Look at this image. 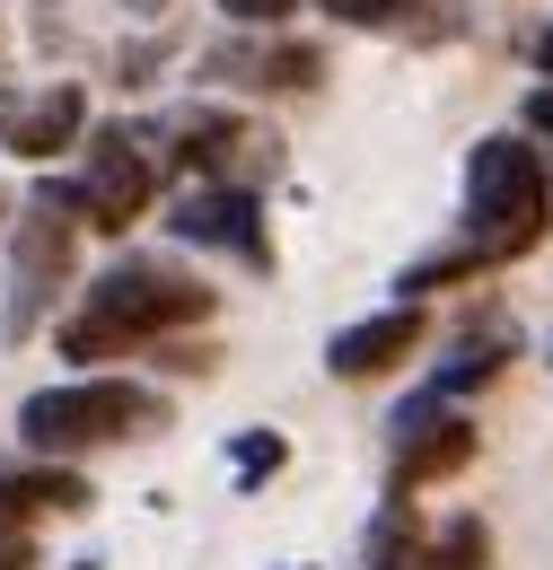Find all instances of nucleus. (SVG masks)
Masks as SVG:
<instances>
[{
  "label": "nucleus",
  "instance_id": "19",
  "mask_svg": "<svg viewBox=\"0 0 553 570\" xmlns=\"http://www.w3.org/2000/svg\"><path fill=\"white\" fill-rule=\"evenodd\" d=\"M527 141H545V176H553V88L527 97Z\"/></svg>",
  "mask_w": 553,
  "mask_h": 570
},
{
  "label": "nucleus",
  "instance_id": "11",
  "mask_svg": "<svg viewBox=\"0 0 553 570\" xmlns=\"http://www.w3.org/2000/svg\"><path fill=\"white\" fill-rule=\"evenodd\" d=\"M501 360H510V343H466V352L448 360V368H439L430 386H439V395L457 404V395H475V386H492V377H501Z\"/></svg>",
  "mask_w": 553,
  "mask_h": 570
},
{
  "label": "nucleus",
  "instance_id": "18",
  "mask_svg": "<svg viewBox=\"0 0 553 570\" xmlns=\"http://www.w3.org/2000/svg\"><path fill=\"white\" fill-rule=\"evenodd\" d=\"M334 18H351V27H396L405 0H334Z\"/></svg>",
  "mask_w": 553,
  "mask_h": 570
},
{
  "label": "nucleus",
  "instance_id": "4",
  "mask_svg": "<svg viewBox=\"0 0 553 570\" xmlns=\"http://www.w3.org/2000/svg\"><path fill=\"white\" fill-rule=\"evenodd\" d=\"M70 264H79L70 219L54 212V203H27V212H18V237H9V316H0L9 343H27V334L45 325V307L70 289Z\"/></svg>",
  "mask_w": 553,
  "mask_h": 570
},
{
  "label": "nucleus",
  "instance_id": "1",
  "mask_svg": "<svg viewBox=\"0 0 553 570\" xmlns=\"http://www.w3.org/2000/svg\"><path fill=\"white\" fill-rule=\"evenodd\" d=\"M211 316V289L194 273H176V264H158V255H133V264H115V273H97V282L79 289V307H70L62 325V360H115V352H140V343H158V334H176V325H203Z\"/></svg>",
  "mask_w": 553,
  "mask_h": 570
},
{
  "label": "nucleus",
  "instance_id": "8",
  "mask_svg": "<svg viewBox=\"0 0 553 570\" xmlns=\"http://www.w3.org/2000/svg\"><path fill=\"white\" fill-rule=\"evenodd\" d=\"M79 132H88V88H70V79L27 106H0V141L18 158H62V149H79Z\"/></svg>",
  "mask_w": 553,
  "mask_h": 570
},
{
  "label": "nucleus",
  "instance_id": "5",
  "mask_svg": "<svg viewBox=\"0 0 553 570\" xmlns=\"http://www.w3.org/2000/svg\"><path fill=\"white\" fill-rule=\"evenodd\" d=\"M79 194H88V228L124 237L149 203H158V149L124 132V124H97L88 149H79Z\"/></svg>",
  "mask_w": 553,
  "mask_h": 570
},
{
  "label": "nucleus",
  "instance_id": "17",
  "mask_svg": "<svg viewBox=\"0 0 553 570\" xmlns=\"http://www.w3.org/2000/svg\"><path fill=\"white\" fill-rule=\"evenodd\" d=\"M220 9H229L237 27H281V18H299L308 0H220Z\"/></svg>",
  "mask_w": 553,
  "mask_h": 570
},
{
  "label": "nucleus",
  "instance_id": "14",
  "mask_svg": "<svg viewBox=\"0 0 553 570\" xmlns=\"http://www.w3.org/2000/svg\"><path fill=\"white\" fill-rule=\"evenodd\" d=\"M421 570H484V527H475V518H457L439 544H421Z\"/></svg>",
  "mask_w": 553,
  "mask_h": 570
},
{
  "label": "nucleus",
  "instance_id": "16",
  "mask_svg": "<svg viewBox=\"0 0 553 570\" xmlns=\"http://www.w3.org/2000/svg\"><path fill=\"white\" fill-rule=\"evenodd\" d=\"M27 562H36V544H27V509L0 500V570H27Z\"/></svg>",
  "mask_w": 553,
  "mask_h": 570
},
{
  "label": "nucleus",
  "instance_id": "12",
  "mask_svg": "<svg viewBox=\"0 0 553 570\" xmlns=\"http://www.w3.org/2000/svg\"><path fill=\"white\" fill-rule=\"evenodd\" d=\"M229 474L255 492V483H273L281 474V430H229Z\"/></svg>",
  "mask_w": 553,
  "mask_h": 570
},
{
  "label": "nucleus",
  "instance_id": "15",
  "mask_svg": "<svg viewBox=\"0 0 553 570\" xmlns=\"http://www.w3.org/2000/svg\"><path fill=\"white\" fill-rule=\"evenodd\" d=\"M369 570H421V544H414V527H405V509H387V527H378V553H369Z\"/></svg>",
  "mask_w": 553,
  "mask_h": 570
},
{
  "label": "nucleus",
  "instance_id": "10",
  "mask_svg": "<svg viewBox=\"0 0 553 570\" xmlns=\"http://www.w3.org/2000/svg\"><path fill=\"white\" fill-rule=\"evenodd\" d=\"M246 141L237 132V115H220V106H194V115H176L167 124V149L158 158H185V167H211L220 185H229V149Z\"/></svg>",
  "mask_w": 553,
  "mask_h": 570
},
{
  "label": "nucleus",
  "instance_id": "20",
  "mask_svg": "<svg viewBox=\"0 0 553 570\" xmlns=\"http://www.w3.org/2000/svg\"><path fill=\"white\" fill-rule=\"evenodd\" d=\"M536 62H545V79H553V27H545V36H536Z\"/></svg>",
  "mask_w": 553,
  "mask_h": 570
},
{
  "label": "nucleus",
  "instance_id": "6",
  "mask_svg": "<svg viewBox=\"0 0 553 570\" xmlns=\"http://www.w3.org/2000/svg\"><path fill=\"white\" fill-rule=\"evenodd\" d=\"M167 228L185 237V246H220V255H237L246 273H264L273 264V237H264V212H255V194L246 185H203V194H185Z\"/></svg>",
  "mask_w": 553,
  "mask_h": 570
},
{
  "label": "nucleus",
  "instance_id": "7",
  "mask_svg": "<svg viewBox=\"0 0 553 570\" xmlns=\"http://www.w3.org/2000/svg\"><path fill=\"white\" fill-rule=\"evenodd\" d=\"M414 352H421V307H414V298H396V307L343 325V334L326 343V368H334V377H387L396 360H414Z\"/></svg>",
  "mask_w": 553,
  "mask_h": 570
},
{
  "label": "nucleus",
  "instance_id": "2",
  "mask_svg": "<svg viewBox=\"0 0 553 570\" xmlns=\"http://www.w3.org/2000/svg\"><path fill=\"white\" fill-rule=\"evenodd\" d=\"M545 219H553V176L527 132H492L466 149V246L510 264L545 237Z\"/></svg>",
  "mask_w": 553,
  "mask_h": 570
},
{
  "label": "nucleus",
  "instance_id": "21",
  "mask_svg": "<svg viewBox=\"0 0 553 570\" xmlns=\"http://www.w3.org/2000/svg\"><path fill=\"white\" fill-rule=\"evenodd\" d=\"M70 570H97V562H70Z\"/></svg>",
  "mask_w": 553,
  "mask_h": 570
},
{
  "label": "nucleus",
  "instance_id": "13",
  "mask_svg": "<svg viewBox=\"0 0 553 570\" xmlns=\"http://www.w3.org/2000/svg\"><path fill=\"white\" fill-rule=\"evenodd\" d=\"M466 273H492L484 246H457V255H421V264H414V273H405L396 289H405V298H430L439 282H466Z\"/></svg>",
  "mask_w": 553,
  "mask_h": 570
},
{
  "label": "nucleus",
  "instance_id": "3",
  "mask_svg": "<svg viewBox=\"0 0 553 570\" xmlns=\"http://www.w3.org/2000/svg\"><path fill=\"white\" fill-rule=\"evenodd\" d=\"M140 430H167V404L133 386V377H62V386H36L18 404V448L36 456H88V448H115Z\"/></svg>",
  "mask_w": 553,
  "mask_h": 570
},
{
  "label": "nucleus",
  "instance_id": "9",
  "mask_svg": "<svg viewBox=\"0 0 553 570\" xmlns=\"http://www.w3.org/2000/svg\"><path fill=\"white\" fill-rule=\"evenodd\" d=\"M475 456V422H457V413H439V430L421 422L396 439V474H387V500H414L421 483H439V474H457Z\"/></svg>",
  "mask_w": 553,
  "mask_h": 570
}]
</instances>
